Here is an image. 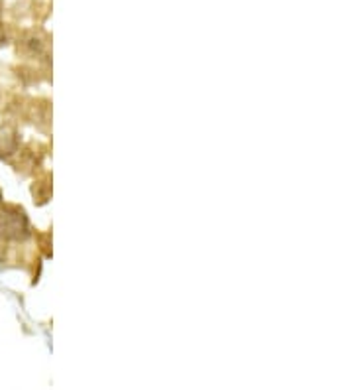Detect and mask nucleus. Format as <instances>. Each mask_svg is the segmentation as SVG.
Returning <instances> with one entry per match:
<instances>
[{"label":"nucleus","mask_w":354,"mask_h":390,"mask_svg":"<svg viewBox=\"0 0 354 390\" xmlns=\"http://www.w3.org/2000/svg\"><path fill=\"white\" fill-rule=\"evenodd\" d=\"M28 235V221L18 209H6L0 213V237L24 238Z\"/></svg>","instance_id":"obj_1"}]
</instances>
